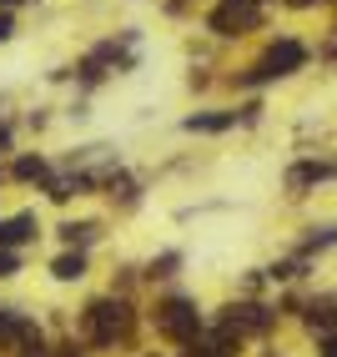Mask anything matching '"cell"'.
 Returning a JSON list of instances; mask_svg holds the SVG:
<instances>
[{"instance_id": "obj_16", "label": "cell", "mask_w": 337, "mask_h": 357, "mask_svg": "<svg viewBox=\"0 0 337 357\" xmlns=\"http://www.w3.org/2000/svg\"><path fill=\"white\" fill-rule=\"evenodd\" d=\"M322 357H337V337H322Z\"/></svg>"}, {"instance_id": "obj_15", "label": "cell", "mask_w": 337, "mask_h": 357, "mask_svg": "<svg viewBox=\"0 0 337 357\" xmlns=\"http://www.w3.org/2000/svg\"><path fill=\"white\" fill-rule=\"evenodd\" d=\"M15 36V20H10V10H0V40H10Z\"/></svg>"}, {"instance_id": "obj_14", "label": "cell", "mask_w": 337, "mask_h": 357, "mask_svg": "<svg viewBox=\"0 0 337 357\" xmlns=\"http://www.w3.org/2000/svg\"><path fill=\"white\" fill-rule=\"evenodd\" d=\"M20 272V257L15 252H0V277H15Z\"/></svg>"}, {"instance_id": "obj_1", "label": "cell", "mask_w": 337, "mask_h": 357, "mask_svg": "<svg viewBox=\"0 0 337 357\" xmlns=\"http://www.w3.org/2000/svg\"><path fill=\"white\" fill-rule=\"evenodd\" d=\"M126 332H131V307H126V302L101 297V302L86 307V337H91L96 347H111L116 337H126Z\"/></svg>"}, {"instance_id": "obj_11", "label": "cell", "mask_w": 337, "mask_h": 357, "mask_svg": "<svg viewBox=\"0 0 337 357\" xmlns=\"http://www.w3.org/2000/svg\"><path fill=\"white\" fill-rule=\"evenodd\" d=\"M26 322H20V317H10V312H0V342H15V337H26Z\"/></svg>"}, {"instance_id": "obj_8", "label": "cell", "mask_w": 337, "mask_h": 357, "mask_svg": "<svg viewBox=\"0 0 337 357\" xmlns=\"http://www.w3.org/2000/svg\"><path fill=\"white\" fill-rule=\"evenodd\" d=\"M237 121V111H216V116H186V131H227Z\"/></svg>"}, {"instance_id": "obj_13", "label": "cell", "mask_w": 337, "mask_h": 357, "mask_svg": "<svg viewBox=\"0 0 337 357\" xmlns=\"http://www.w3.org/2000/svg\"><path fill=\"white\" fill-rule=\"evenodd\" d=\"M322 176H332V172H327V166H312V161H307V166H297V172H292V186H312V181H322Z\"/></svg>"}, {"instance_id": "obj_10", "label": "cell", "mask_w": 337, "mask_h": 357, "mask_svg": "<svg viewBox=\"0 0 337 357\" xmlns=\"http://www.w3.org/2000/svg\"><path fill=\"white\" fill-rule=\"evenodd\" d=\"M15 176L20 181H45V176H51V166H45L40 156H26V161H15Z\"/></svg>"}, {"instance_id": "obj_12", "label": "cell", "mask_w": 337, "mask_h": 357, "mask_svg": "<svg viewBox=\"0 0 337 357\" xmlns=\"http://www.w3.org/2000/svg\"><path fill=\"white\" fill-rule=\"evenodd\" d=\"M61 236H66V242H70V247H76V242L86 247V242H91V236H96V227H91V222H81V227H76V222H66V227H61Z\"/></svg>"}, {"instance_id": "obj_2", "label": "cell", "mask_w": 337, "mask_h": 357, "mask_svg": "<svg viewBox=\"0 0 337 357\" xmlns=\"http://www.w3.org/2000/svg\"><path fill=\"white\" fill-rule=\"evenodd\" d=\"M156 332L161 337H172V342H191L202 332V312H197V302L191 297H166V302H156Z\"/></svg>"}, {"instance_id": "obj_9", "label": "cell", "mask_w": 337, "mask_h": 357, "mask_svg": "<svg viewBox=\"0 0 337 357\" xmlns=\"http://www.w3.org/2000/svg\"><path fill=\"white\" fill-rule=\"evenodd\" d=\"M61 282H76V277H86V257L81 252H66V257H56V267H51Z\"/></svg>"}, {"instance_id": "obj_17", "label": "cell", "mask_w": 337, "mask_h": 357, "mask_svg": "<svg viewBox=\"0 0 337 357\" xmlns=\"http://www.w3.org/2000/svg\"><path fill=\"white\" fill-rule=\"evenodd\" d=\"M0 151H10V131L6 126H0Z\"/></svg>"}, {"instance_id": "obj_4", "label": "cell", "mask_w": 337, "mask_h": 357, "mask_svg": "<svg viewBox=\"0 0 337 357\" xmlns=\"http://www.w3.org/2000/svg\"><path fill=\"white\" fill-rule=\"evenodd\" d=\"M262 20V10H257V0H222V6L211 10V31L216 36H242V31H252Z\"/></svg>"}, {"instance_id": "obj_5", "label": "cell", "mask_w": 337, "mask_h": 357, "mask_svg": "<svg viewBox=\"0 0 337 357\" xmlns=\"http://www.w3.org/2000/svg\"><path fill=\"white\" fill-rule=\"evenodd\" d=\"M227 327L232 332H267L272 327V312L257 302H242V307H227Z\"/></svg>"}, {"instance_id": "obj_7", "label": "cell", "mask_w": 337, "mask_h": 357, "mask_svg": "<svg viewBox=\"0 0 337 357\" xmlns=\"http://www.w3.org/2000/svg\"><path fill=\"white\" fill-rule=\"evenodd\" d=\"M26 236H36V217H10V222H0V252L15 247V242H26Z\"/></svg>"}, {"instance_id": "obj_3", "label": "cell", "mask_w": 337, "mask_h": 357, "mask_svg": "<svg viewBox=\"0 0 337 357\" xmlns=\"http://www.w3.org/2000/svg\"><path fill=\"white\" fill-rule=\"evenodd\" d=\"M302 61H307V51H302L297 40H277V45H272V51L247 70L242 81H247V86H257V81H272V76H292V70H302Z\"/></svg>"}, {"instance_id": "obj_6", "label": "cell", "mask_w": 337, "mask_h": 357, "mask_svg": "<svg viewBox=\"0 0 337 357\" xmlns=\"http://www.w3.org/2000/svg\"><path fill=\"white\" fill-rule=\"evenodd\" d=\"M312 332H322V337H337V297H322V302H312Z\"/></svg>"}, {"instance_id": "obj_19", "label": "cell", "mask_w": 337, "mask_h": 357, "mask_svg": "<svg viewBox=\"0 0 337 357\" xmlns=\"http://www.w3.org/2000/svg\"><path fill=\"white\" fill-rule=\"evenodd\" d=\"M292 6H317V0H292Z\"/></svg>"}, {"instance_id": "obj_18", "label": "cell", "mask_w": 337, "mask_h": 357, "mask_svg": "<svg viewBox=\"0 0 337 357\" xmlns=\"http://www.w3.org/2000/svg\"><path fill=\"white\" fill-rule=\"evenodd\" d=\"M186 357H211V347H191V352H186Z\"/></svg>"}]
</instances>
